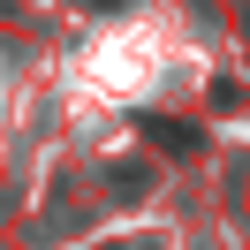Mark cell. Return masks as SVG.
I'll list each match as a JSON object with an SVG mask.
<instances>
[{"label":"cell","instance_id":"6da1fadb","mask_svg":"<svg viewBox=\"0 0 250 250\" xmlns=\"http://www.w3.org/2000/svg\"><path fill=\"white\" fill-rule=\"evenodd\" d=\"M144 129H152V144H167V152H189V144H197L182 122H144Z\"/></svg>","mask_w":250,"mask_h":250}]
</instances>
